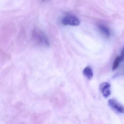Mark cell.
Returning a JSON list of instances; mask_svg holds the SVG:
<instances>
[{
  "mask_svg": "<svg viewBox=\"0 0 124 124\" xmlns=\"http://www.w3.org/2000/svg\"><path fill=\"white\" fill-rule=\"evenodd\" d=\"M33 38L36 44L42 46H48L49 43L44 33L41 31L35 28L33 31Z\"/></svg>",
  "mask_w": 124,
  "mask_h": 124,
  "instance_id": "cell-1",
  "label": "cell"
},
{
  "mask_svg": "<svg viewBox=\"0 0 124 124\" xmlns=\"http://www.w3.org/2000/svg\"><path fill=\"white\" fill-rule=\"evenodd\" d=\"M62 23L64 25L71 26H78L80 23V20L76 16L72 15H68L63 17L62 20Z\"/></svg>",
  "mask_w": 124,
  "mask_h": 124,
  "instance_id": "cell-2",
  "label": "cell"
},
{
  "mask_svg": "<svg viewBox=\"0 0 124 124\" xmlns=\"http://www.w3.org/2000/svg\"><path fill=\"white\" fill-rule=\"evenodd\" d=\"M109 106L114 110L120 113H124V107L116 100L110 99L108 101Z\"/></svg>",
  "mask_w": 124,
  "mask_h": 124,
  "instance_id": "cell-3",
  "label": "cell"
},
{
  "mask_svg": "<svg viewBox=\"0 0 124 124\" xmlns=\"http://www.w3.org/2000/svg\"><path fill=\"white\" fill-rule=\"evenodd\" d=\"M100 89L104 97L107 98L110 95L111 85L109 83L106 82L102 84L100 86Z\"/></svg>",
  "mask_w": 124,
  "mask_h": 124,
  "instance_id": "cell-4",
  "label": "cell"
},
{
  "mask_svg": "<svg viewBox=\"0 0 124 124\" xmlns=\"http://www.w3.org/2000/svg\"><path fill=\"white\" fill-rule=\"evenodd\" d=\"M98 28L102 34L106 37H108L110 35V32L108 27L102 24L98 25Z\"/></svg>",
  "mask_w": 124,
  "mask_h": 124,
  "instance_id": "cell-5",
  "label": "cell"
},
{
  "mask_svg": "<svg viewBox=\"0 0 124 124\" xmlns=\"http://www.w3.org/2000/svg\"><path fill=\"white\" fill-rule=\"evenodd\" d=\"M83 75L88 79H91L93 76V73L92 68L87 66L84 68L83 71Z\"/></svg>",
  "mask_w": 124,
  "mask_h": 124,
  "instance_id": "cell-6",
  "label": "cell"
},
{
  "mask_svg": "<svg viewBox=\"0 0 124 124\" xmlns=\"http://www.w3.org/2000/svg\"><path fill=\"white\" fill-rule=\"evenodd\" d=\"M120 62H121V59H120V56H118L116 58L114 62L113 67H112L113 70H115L117 68Z\"/></svg>",
  "mask_w": 124,
  "mask_h": 124,
  "instance_id": "cell-7",
  "label": "cell"
},
{
  "mask_svg": "<svg viewBox=\"0 0 124 124\" xmlns=\"http://www.w3.org/2000/svg\"><path fill=\"white\" fill-rule=\"evenodd\" d=\"M121 54L124 57V49L122 50L121 51Z\"/></svg>",
  "mask_w": 124,
  "mask_h": 124,
  "instance_id": "cell-8",
  "label": "cell"
},
{
  "mask_svg": "<svg viewBox=\"0 0 124 124\" xmlns=\"http://www.w3.org/2000/svg\"><path fill=\"white\" fill-rule=\"evenodd\" d=\"M41 0V1L42 2H44V1H46V0Z\"/></svg>",
  "mask_w": 124,
  "mask_h": 124,
  "instance_id": "cell-9",
  "label": "cell"
}]
</instances>
